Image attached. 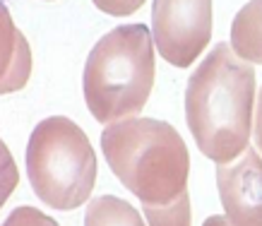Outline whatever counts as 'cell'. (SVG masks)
Listing matches in <instances>:
<instances>
[{
    "label": "cell",
    "mask_w": 262,
    "mask_h": 226,
    "mask_svg": "<svg viewBox=\"0 0 262 226\" xmlns=\"http://www.w3.org/2000/svg\"><path fill=\"white\" fill-rule=\"evenodd\" d=\"M84 226H144L140 212L116 195H101L87 205Z\"/></svg>",
    "instance_id": "9"
},
{
    "label": "cell",
    "mask_w": 262,
    "mask_h": 226,
    "mask_svg": "<svg viewBox=\"0 0 262 226\" xmlns=\"http://www.w3.org/2000/svg\"><path fill=\"white\" fill-rule=\"evenodd\" d=\"M103 156L142 205H171L188 193L190 154L183 138L157 118H125L101 132Z\"/></svg>",
    "instance_id": "2"
},
{
    "label": "cell",
    "mask_w": 262,
    "mask_h": 226,
    "mask_svg": "<svg viewBox=\"0 0 262 226\" xmlns=\"http://www.w3.org/2000/svg\"><path fill=\"white\" fill-rule=\"evenodd\" d=\"M231 49L248 63L262 65V0H250L233 17Z\"/></svg>",
    "instance_id": "8"
},
{
    "label": "cell",
    "mask_w": 262,
    "mask_h": 226,
    "mask_svg": "<svg viewBox=\"0 0 262 226\" xmlns=\"http://www.w3.org/2000/svg\"><path fill=\"white\" fill-rule=\"evenodd\" d=\"M216 188L231 226H262V156L248 147L236 162L216 164Z\"/></svg>",
    "instance_id": "6"
},
{
    "label": "cell",
    "mask_w": 262,
    "mask_h": 226,
    "mask_svg": "<svg viewBox=\"0 0 262 226\" xmlns=\"http://www.w3.org/2000/svg\"><path fill=\"white\" fill-rule=\"evenodd\" d=\"M255 67L216 43L185 89V121L195 145L214 164H231L248 149L255 121Z\"/></svg>",
    "instance_id": "1"
},
{
    "label": "cell",
    "mask_w": 262,
    "mask_h": 226,
    "mask_svg": "<svg viewBox=\"0 0 262 226\" xmlns=\"http://www.w3.org/2000/svg\"><path fill=\"white\" fill-rule=\"evenodd\" d=\"M154 87V36L144 25H120L101 36L89 53L82 89L99 123L135 118Z\"/></svg>",
    "instance_id": "3"
},
{
    "label": "cell",
    "mask_w": 262,
    "mask_h": 226,
    "mask_svg": "<svg viewBox=\"0 0 262 226\" xmlns=\"http://www.w3.org/2000/svg\"><path fill=\"white\" fill-rule=\"evenodd\" d=\"M151 36L166 63L192 65L212 39V0H154Z\"/></svg>",
    "instance_id": "5"
},
{
    "label": "cell",
    "mask_w": 262,
    "mask_h": 226,
    "mask_svg": "<svg viewBox=\"0 0 262 226\" xmlns=\"http://www.w3.org/2000/svg\"><path fill=\"white\" fill-rule=\"evenodd\" d=\"M3 94L22 89L32 73V51L22 34L15 29L8 10L3 8Z\"/></svg>",
    "instance_id": "7"
},
{
    "label": "cell",
    "mask_w": 262,
    "mask_h": 226,
    "mask_svg": "<svg viewBox=\"0 0 262 226\" xmlns=\"http://www.w3.org/2000/svg\"><path fill=\"white\" fill-rule=\"evenodd\" d=\"M147 226H190V197L183 193L171 205H144Z\"/></svg>",
    "instance_id": "10"
},
{
    "label": "cell",
    "mask_w": 262,
    "mask_h": 226,
    "mask_svg": "<svg viewBox=\"0 0 262 226\" xmlns=\"http://www.w3.org/2000/svg\"><path fill=\"white\" fill-rule=\"evenodd\" d=\"M27 173L36 197L51 210L82 207L96 183V154L87 132L65 116L41 121L29 135Z\"/></svg>",
    "instance_id": "4"
},
{
    "label": "cell",
    "mask_w": 262,
    "mask_h": 226,
    "mask_svg": "<svg viewBox=\"0 0 262 226\" xmlns=\"http://www.w3.org/2000/svg\"><path fill=\"white\" fill-rule=\"evenodd\" d=\"M3 226H58L53 219L43 214L41 210H34V207H17V210L10 212V217L5 219Z\"/></svg>",
    "instance_id": "11"
},
{
    "label": "cell",
    "mask_w": 262,
    "mask_h": 226,
    "mask_svg": "<svg viewBox=\"0 0 262 226\" xmlns=\"http://www.w3.org/2000/svg\"><path fill=\"white\" fill-rule=\"evenodd\" d=\"M202 226H231V224H229V219H226V217H219V214H214V217H207Z\"/></svg>",
    "instance_id": "14"
},
{
    "label": "cell",
    "mask_w": 262,
    "mask_h": 226,
    "mask_svg": "<svg viewBox=\"0 0 262 226\" xmlns=\"http://www.w3.org/2000/svg\"><path fill=\"white\" fill-rule=\"evenodd\" d=\"M253 138H255V147L262 154V87L260 94L255 99V121H253Z\"/></svg>",
    "instance_id": "13"
},
{
    "label": "cell",
    "mask_w": 262,
    "mask_h": 226,
    "mask_svg": "<svg viewBox=\"0 0 262 226\" xmlns=\"http://www.w3.org/2000/svg\"><path fill=\"white\" fill-rule=\"evenodd\" d=\"M96 8L111 17H127L144 5V0H92Z\"/></svg>",
    "instance_id": "12"
}]
</instances>
